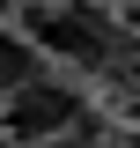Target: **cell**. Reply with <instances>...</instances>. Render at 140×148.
I'll return each instance as SVG.
<instances>
[{
    "instance_id": "obj_1",
    "label": "cell",
    "mask_w": 140,
    "mask_h": 148,
    "mask_svg": "<svg viewBox=\"0 0 140 148\" xmlns=\"http://www.w3.org/2000/svg\"><path fill=\"white\" fill-rule=\"evenodd\" d=\"M81 111H88V96L74 89V82H59V74H30V82L0 104V133H7L15 148H44V141H59Z\"/></svg>"
},
{
    "instance_id": "obj_2",
    "label": "cell",
    "mask_w": 140,
    "mask_h": 148,
    "mask_svg": "<svg viewBox=\"0 0 140 148\" xmlns=\"http://www.w3.org/2000/svg\"><path fill=\"white\" fill-rule=\"evenodd\" d=\"M30 74H44V45H37L30 30H7V22H0V104L22 89Z\"/></svg>"
},
{
    "instance_id": "obj_3",
    "label": "cell",
    "mask_w": 140,
    "mask_h": 148,
    "mask_svg": "<svg viewBox=\"0 0 140 148\" xmlns=\"http://www.w3.org/2000/svg\"><path fill=\"white\" fill-rule=\"evenodd\" d=\"M0 22H7V0H0Z\"/></svg>"
},
{
    "instance_id": "obj_4",
    "label": "cell",
    "mask_w": 140,
    "mask_h": 148,
    "mask_svg": "<svg viewBox=\"0 0 140 148\" xmlns=\"http://www.w3.org/2000/svg\"><path fill=\"white\" fill-rule=\"evenodd\" d=\"M111 8H133V0H111Z\"/></svg>"
}]
</instances>
